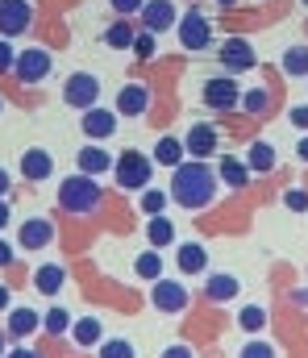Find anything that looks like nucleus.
<instances>
[{
    "label": "nucleus",
    "mask_w": 308,
    "mask_h": 358,
    "mask_svg": "<svg viewBox=\"0 0 308 358\" xmlns=\"http://www.w3.org/2000/svg\"><path fill=\"white\" fill-rule=\"evenodd\" d=\"M112 176H117V187H125V192H146V183L154 176V163L142 150H125L121 159H112Z\"/></svg>",
    "instance_id": "3"
},
{
    "label": "nucleus",
    "mask_w": 308,
    "mask_h": 358,
    "mask_svg": "<svg viewBox=\"0 0 308 358\" xmlns=\"http://www.w3.org/2000/svg\"><path fill=\"white\" fill-rule=\"evenodd\" d=\"M0 108H4V100H0Z\"/></svg>",
    "instance_id": "51"
},
{
    "label": "nucleus",
    "mask_w": 308,
    "mask_h": 358,
    "mask_svg": "<svg viewBox=\"0 0 308 358\" xmlns=\"http://www.w3.org/2000/svg\"><path fill=\"white\" fill-rule=\"evenodd\" d=\"M108 4H112V13H117V17H129V13H142V4H146V0H108Z\"/></svg>",
    "instance_id": "39"
},
{
    "label": "nucleus",
    "mask_w": 308,
    "mask_h": 358,
    "mask_svg": "<svg viewBox=\"0 0 308 358\" xmlns=\"http://www.w3.org/2000/svg\"><path fill=\"white\" fill-rule=\"evenodd\" d=\"M0 358H4V334H0Z\"/></svg>",
    "instance_id": "49"
},
{
    "label": "nucleus",
    "mask_w": 308,
    "mask_h": 358,
    "mask_svg": "<svg viewBox=\"0 0 308 358\" xmlns=\"http://www.w3.org/2000/svg\"><path fill=\"white\" fill-rule=\"evenodd\" d=\"M142 25H146V34H163V29H171L175 25V4L171 0H146L142 4Z\"/></svg>",
    "instance_id": "13"
},
{
    "label": "nucleus",
    "mask_w": 308,
    "mask_h": 358,
    "mask_svg": "<svg viewBox=\"0 0 308 358\" xmlns=\"http://www.w3.org/2000/svg\"><path fill=\"white\" fill-rule=\"evenodd\" d=\"M154 50H159V38H154V34H146V29H142V34H138V38H133V55H138V59H142V63H150V59H154Z\"/></svg>",
    "instance_id": "35"
},
{
    "label": "nucleus",
    "mask_w": 308,
    "mask_h": 358,
    "mask_svg": "<svg viewBox=\"0 0 308 358\" xmlns=\"http://www.w3.org/2000/svg\"><path fill=\"white\" fill-rule=\"evenodd\" d=\"M175 263H179V271L184 275H200V271L208 267V255L200 242H184L179 250H175Z\"/></svg>",
    "instance_id": "18"
},
{
    "label": "nucleus",
    "mask_w": 308,
    "mask_h": 358,
    "mask_svg": "<svg viewBox=\"0 0 308 358\" xmlns=\"http://www.w3.org/2000/svg\"><path fill=\"white\" fill-rule=\"evenodd\" d=\"M38 325H42V317H38L34 308H25V304H21V308H8V334H13V338H29Z\"/></svg>",
    "instance_id": "20"
},
{
    "label": "nucleus",
    "mask_w": 308,
    "mask_h": 358,
    "mask_svg": "<svg viewBox=\"0 0 308 358\" xmlns=\"http://www.w3.org/2000/svg\"><path fill=\"white\" fill-rule=\"evenodd\" d=\"M292 125L308 129V104H296V108H292Z\"/></svg>",
    "instance_id": "40"
},
{
    "label": "nucleus",
    "mask_w": 308,
    "mask_h": 358,
    "mask_svg": "<svg viewBox=\"0 0 308 358\" xmlns=\"http://www.w3.org/2000/svg\"><path fill=\"white\" fill-rule=\"evenodd\" d=\"M284 204H288L292 213H305V208H308V192H305V187H292V192L284 196Z\"/></svg>",
    "instance_id": "37"
},
{
    "label": "nucleus",
    "mask_w": 308,
    "mask_h": 358,
    "mask_svg": "<svg viewBox=\"0 0 308 358\" xmlns=\"http://www.w3.org/2000/svg\"><path fill=\"white\" fill-rule=\"evenodd\" d=\"M13 63H17V46H8V38H0V76L13 71Z\"/></svg>",
    "instance_id": "38"
},
{
    "label": "nucleus",
    "mask_w": 308,
    "mask_h": 358,
    "mask_svg": "<svg viewBox=\"0 0 308 358\" xmlns=\"http://www.w3.org/2000/svg\"><path fill=\"white\" fill-rule=\"evenodd\" d=\"M133 38H138V29H133L125 17H117V21L104 29V46H112V50H129V46H133Z\"/></svg>",
    "instance_id": "22"
},
{
    "label": "nucleus",
    "mask_w": 308,
    "mask_h": 358,
    "mask_svg": "<svg viewBox=\"0 0 308 358\" xmlns=\"http://www.w3.org/2000/svg\"><path fill=\"white\" fill-rule=\"evenodd\" d=\"M71 338H75V346H101L104 342V329L96 317H80L75 325H71Z\"/></svg>",
    "instance_id": "24"
},
{
    "label": "nucleus",
    "mask_w": 308,
    "mask_h": 358,
    "mask_svg": "<svg viewBox=\"0 0 308 358\" xmlns=\"http://www.w3.org/2000/svg\"><path fill=\"white\" fill-rule=\"evenodd\" d=\"M50 67H54V59H50L46 46H21V55H17V63H13V76H17L21 84H42V80L50 76Z\"/></svg>",
    "instance_id": "4"
},
{
    "label": "nucleus",
    "mask_w": 308,
    "mask_h": 358,
    "mask_svg": "<svg viewBox=\"0 0 308 358\" xmlns=\"http://www.w3.org/2000/svg\"><path fill=\"white\" fill-rule=\"evenodd\" d=\"M221 67L225 71H254L258 67V50L246 38H225L221 42Z\"/></svg>",
    "instance_id": "8"
},
{
    "label": "nucleus",
    "mask_w": 308,
    "mask_h": 358,
    "mask_svg": "<svg viewBox=\"0 0 308 358\" xmlns=\"http://www.w3.org/2000/svg\"><path fill=\"white\" fill-rule=\"evenodd\" d=\"M63 100H67L71 108H80V113L96 108V100H101V80L88 76V71H75V76L67 80V88H63Z\"/></svg>",
    "instance_id": "6"
},
{
    "label": "nucleus",
    "mask_w": 308,
    "mask_h": 358,
    "mask_svg": "<svg viewBox=\"0 0 308 358\" xmlns=\"http://www.w3.org/2000/svg\"><path fill=\"white\" fill-rule=\"evenodd\" d=\"M242 108H246V113H254V117H258V113H267V108H271V92H267V88L242 92Z\"/></svg>",
    "instance_id": "32"
},
{
    "label": "nucleus",
    "mask_w": 308,
    "mask_h": 358,
    "mask_svg": "<svg viewBox=\"0 0 308 358\" xmlns=\"http://www.w3.org/2000/svg\"><path fill=\"white\" fill-rule=\"evenodd\" d=\"M237 358H275V346L271 342H246Z\"/></svg>",
    "instance_id": "36"
},
{
    "label": "nucleus",
    "mask_w": 308,
    "mask_h": 358,
    "mask_svg": "<svg viewBox=\"0 0 308 358\" xmlns=\"http://www.w3.org/2000/svg\"><path fill=\"white\" fill-rule=\"evenodd\" d=\"M217 4H225V8H229V4H237V0H217Z\"/></svg>",
    "instance_id": "48"
},
{
    "label": "nucleus",
    "mask_w": 308,
    "mask_h": 358,
    "mask_svg": "<svg viewBox=\"0 0 308 358\" xmlns=\"http://www.w3.org/2000/svg\"><path fill=\"white\" fill-rule=\"evenodd\" d=\"M101 200H104V192L92 176H80V171H75V176H67L59 183V208H63V213L92 217V213L101 208Z\"/></svg>",
    "instance_id": "2"
},
{
    "label": "nucleus",
    "mask_w": 308,
    "mask_h": 358,
    "mask_svg": "<svg viewBox=\"0 0 308 358\" xmlns=\"http://www.w3.org/2000/svg\"><path fill=\"white\" fill-rule=\"evenodd\" d=\"M179 208L196 213V208H208L212 196H217V171L200 163V159H184L175 171H171V192H167Z\"/></svg>",
    "instance_id": "1"
},
{
    "label": "nucleus",
    "mask_w": 308,
    "mask_h": 358,
    "mask_svg": "<svg viewBox=\"0 0 308 358\" xmlns=\"http://www.w3.org/2000/svg\"><path fill=\"white\" fill-rule=\"evenodd\" d=\"M50 242H54V225H50L46 217H29V221H21L13 246H21V250H42V246H50Z\"/></svg>",
    "instance_id": "11"
},
{
    "label": "nucleus",
    "mask_w": 308,
    "mask_h": 358,
    "mask_svg": "<svg viewBox=\"0 0 308 358\" xmlns=\"http://www.w3.org/2000/svg\"><path fill=\"white\" fill-rule=\"evenodd\" d=\"M184 159H188V150H184L179 138H159V146H154V163H159V167H171V171H175Z\"/></svg>",
    "instance_id": "19"
},
{
    "label": "nucleus",
    "mask_w": 308,
    "mask_h": 358,
    "mask_svg": "<svg viewBox=\"0 0 308 358\" xmlns=\"http://www.w3.org/2000/svg\"><path fill=\"white\" fill-rule=\"evenodd\" d=\"M221 179H225L229 187H246V183H250V167H246L242 159H229V155H225V159H221Z\"/></svg>",
    "instance_id": "27"
},
{
    "label": "nucleus",
    "mask_w": 308,
    "mask_h": 358,
    "mask_svg": "<svg viewBox=\"0 0 308 358\" xmlns=\"http://www.w3.org/2000/svg\"><path fill=\"white\" fill-rule=\"evenodd\" d=\"M175 34H179V46H188V50H205V46H212V25L205 21L200 8H188V13L175 21Z\"/></svg>",
    "instance_id": "5"
},
{
    "label": "nucleus",
    "mask_w": 308,
    "mask_h": 358,
    "mask_svg": "<svg viewBox=\"0 0 308 358\" xmlns=\"http://www.w3.org/2000/svg\"><path fill=\"white\" fill-rule=\"evenodd\" d=\"M42 329H46L50 338H59V334H71V317H67V308H50V313L42 317Z\"/></svg>",
    "instance_id": "31"
},
{
    "label": "nucleus",
    "mask_w": 308,
    "mask_h": 358,
    "mask_svg": "<svg viewBox=\"0 0 308 358\" xmlns=\"http://www.w3.org/2000/svg\"><path fill=\"white\" fill-rule=\"evenodd\" d=\"M4 225H8V204L0 200V229H4Z\"/></svg>",
    "instance_id": "46"
},
{
    "label": "nucleus",
    "mask_w": 308,
    "mask_h": 358,
    "mask_svg": "<svg viewBox=\"0 0 308 358\" xmlns=\"http://www.w3.org/2000/svg\"><path fill=\"white\" fill-rule=\"evenodd\" d=\"M205 104L212 113H229L233 104H242V92H237V84L229 76H217V80L205 84Z\"/></svg>",
    "instance_id": "12"
},
{
    "label": "nucleus",
    "mask_w": 308,
    "mask_h": 358,
    "mask_svg": "<svg viewBox=\"0 0 308 358\" xmlns=\"http://www.w3.org/2000/svg\"><path fill=\"white\" fill-rule=\"evenodd\" d=\"M133 271H138V279H163V255L159 250H146V255H138V263H133Z\"/></svg>",
    "instance_id": "29"
},
{
    "label": "nucleus",
    "mask_w": 308,
    "mask_h": 358,
    "mask_svg": "<svg viewBox=\"0 0 308 358\" xmlns=\"http://www.w3.org/2000/svg\"><path fill=\"white\" fill-rule=\"evenodd\" d=\"M50 176H54V159L42 146H34V150L21 155V179H50Z\"/></svg>",
    "instance_id": "16"
},
{
    "label": "nucleus",
    "mask_w": 308,
    "mask_h": 358,
    "mask_svg": "<svg viewBox=\"0 0 308 358\" xmlns=\"http://www.w3.org/2000/svg\"><path fill=\"white\" fill-rule=\"evenodd\" d=\"M104 171H112V159L104 155L101 146H84L80 150V176H104Z\"/></svg>",
    "instance_id": "21"
},
{
    "label": "nucleus",
    "mask_w": 308,
    "mask_h": 358,
    "mask_svg": "<svg viewBox=\"0 0 308 358\" xmlns=\"http://www.w3.org/2000/svg\"><path fill=\"white\" fill-rule=\"evenodd\" d=\"M8 183H13V179H8V171H4V167H0V196L8 192Z\"/></svg>",
    "instance_id": "44"
},
{
    "label": "nucleus",
    "mask_w": 308,
    "mask_h": 358,
    "mask_svg": "<svg viewBox=\"0 0 308 358\" xmlns=\"http://www.w3.org/2000/svg\"><path fill=\"white\" fill-rule=\"evenodd\" d=\"M300 300H308V292H300Z\"/></svg>",
    "instance_id": "50"
},
{
    "label": "nucleus",
    "mask_w": 308,
    "mask_h": 358,
    "mask_svg": "<svg viewBox=\"0 0 308 358\" xmlns=\"http://www.w3.org/2000/svg\"><path fill=\"white\" fill-rule=\"evenodd\" d=\"M63 279H67V271L63 267H38V275H34V283H38L42 296H54V292L63 287Z\"/></svg>",
    "instance_id": "28"
},
{
    "label": "nucleus",
    "mask_w": 308,
    "mask_h": 358,
    "mask_svg": "<svg viewBox=\"0 0 308 358\" xmlns=\"http://www.w3.org/2000/svg\"><path fill=\"white\" fill-rule=\"evenodd\" d=\"M205 292H208V300L225 304V300H233V296H237V279H233V275H225V271H217V275H208Z\"/></svg>",
    "instance_id": "23"
},
{
    "label": "nucleus",
    "mask_w": 308,
    "mask_h": 358,
    "mask_svg": "<svg viewBox=\"0 0 308 358\" xmlns=\"http://www.w3.org/2000/svg\"><path fill=\"white\" fill-rule=\"evenodd\" d=\"M305 4H308V0H305Z\"/></svg>",
    "instance_id": "52"
},
{
    "label": "nucleus",
    "mask_w": 308,
    "mask_h": 358,
    "mask_svg": "<svg viewBox=\"0 0 308 358\" xmlns=\"http://www.w3.org/2000/svg\"><path fill=\"white\" fill-rule=\"evenodd\" d=\"M146 242H150V250L171 246V242H175V225H171L167 217H150V225H146Z\"/></svg>",
    "instance_id": "26"
},
{
    "label": "nucleus",
    "mask_w": 308,
    "mask_h": 358,
    "mask_svg": "<svg viewBox=\"0 0 308 358\" xmlns=\"http://www.w3.org/2000/svg\"><path fill=\"white\" fill-rule=\"evenodd\" d=\"M150 300H154L159 313H184L192 296H188V283H179V279H154L150 283Z\"/></svg>",
    "instance_id": "7"
},
{
    "label": "nucleus",
    "mask_w": 308,
    "mask_h": 358,
    "mask_svg": "<svg viewBox=\"0 0 308 358\" xmlns=\"http://www.w3.org/2000/svg\"><path fill=\"white\" fill-rule=\"evenodd\" d=\"M296 155H300V159L308 163V138H300V150H296Z\"/></svg>",
    "instance_id": "47"
},
{
    "label": "nucleus",
    "mask_w": 308,
    "mask_h": 358,
    "mask_svg": "<svg viewBox=\"0 0 308 358\" xmlns=\"http://www.w3.org/2000/svg\"><path fill=\"white\" fill-rule=\"evenodd\" d=\"M8 300H13V296H8V287H0V313L8 308Z\"/></svg>",
    "instance_id": "45"
},
{
    "label": "nucleus",
    "mask_w": 308,
    "mask_h": 358,
    "mask_svg": "<svg viewBox=\"0 0 308 358\" xmlns=\"http://www.w3.org/2000/svg\"><path fill=\"white\" fill-rule=\"evenodd\" d=\"M13 255H17V246L0 238V267H8V263H13Z\"/></svg>",
    "instance_id": "41"
},
{
    "label": "nucleus",
    "mask_w": 308,
    "mask_h": 358,
    "mask_svg": "<svg viewBox=\"0 0 308 358\" xmlns=\"http://www.w3.org/2000/svg\"><path fill=\"white\" fill-rule=\"evenodd\" d=\"M279 67H284V76H288V80L308 76V46H288V50H284V59H279Z\"/></svg>",
    "instance_id": "25"
},
{
    "label": "nucleus",
    "mask_w": 308,
    "mask_h": 358,
    "mask_svg": "<svg viewBox=\"0 0 308 358\" xmlns=\"http://www.w3.org/2000/svg\"><path fill=\"white\" fill-rule=\"evenodd\" d=\"M80 129L88 134V138H112V129H117V113L112 108H88L84 117H80Z\"/></svg>",
    "instance_id": "15"
},
{
    "label": "nucleus",
    "mask_w": 308,
    "mask_h": 358,
    "mask_svg": "<svg viewBox=\"0 0 308 358\" xmlns=\"http://www.w3.org/2000/svg\"><path fill=\"white\" fill-rule=\"evenodd\" d=\"M237 325H242L246 334H258V329L267 325V308H258V304H246V308L237 313Z\"/></svg>",
    "instance_id": "30"
},
{
    "label": "nucleus",
    "mask_w": 308,
    "mask_h": 358,
    "mask_svg": "<svg viewBox=\"0 0 308 358\" xmlns=\"http://www.w3.org/2000/svg\"><path fill=\"white\" fill-rule=\"evenodd\" d=\"M163 358H196V355H192L188 346H167V350H163Z\"/></svg>",
    "instance_id": "42"
},
{
    "label": "nucleus",
    "mask_w": 308,
    "mask_h": 358,
    "mask_svg": "<svg viewBox=\"0 0 308 358\" xmlns=\"http://www.w3.org/2000/svg\"><path fill=\"white\" fill-rule=\"evenodd\" d=\"M4 358H38V350H29V346H13Z\"/></svg>",
    "instance_id": "43"
},
{
    "label": "nucleus",
    "mask_w": 308,
    "mask_h": 358,
    "mask_svg": "<svg viewBox=\"0 0 308 358\" xmlns=\"http://www.w3.org/2000/svg\"><path fill=\"white\" fill-rule=\"evenodd\" d=\"M96 350H101V358H133V346H129L125 338H108V342H101Z\"/></svg>",
    "instance_id": "34"
},
{
    "label": "nucleus",
    "mask_w": 308,
    "mask_h": 358,
    "mask_svg": "<svg viewBox=\"0 0 308 358\" xmlns=\"http://www.w3.org/2000/svg\"><path fill=\"white\" fill-rule=\"evenodd\" d=\"M184 150H188V159H212L217 150H221V134H217V125H192L188 129V138H184Z\"/></svg>",
    "instance_id": "10"
},
{
    "label": "nucleus",
    "mask_w": 308,
    "mask_h": 358,
    "mask_svg": "<svg viewBox=\"0 0 308 358\" xmlns=\"http://www.w3.org/2000/svg\"><path fill=\"white\" fill-rule=\"evenodd\" d=\"M146 104H150V92L142 88V84H121V92H117V108H112V113H121V117H142Z\"/></svg>",
    "instance_id": "14"
},
{
    "label": "nucleus",
    "mask_w": 308,
    "mask_h": 358,
    "mask_svg": "<svg viewBox=\"0 0 308 358\" xmlns=\"http://www.w3.org/2000/svg\"><path fill=\"white\" fill-rule=\"evenodd\" d=\"M34 25L29 0H0V38H17Z\"/></svg>",
    "instance_id": "9"
},
{
    "label": "nucleus",
    "mask_w": 308,
    "mask_h": 358,
    "mask_svg": "<svg viewBox=\"0 0 308 358\" xmlns=\"http://www.w3.org/2000/svg\"><path fill=\"white\" fill-rule=\"evenodd\" d=\"M167 192H159V187H146L142 192V213H150V217H163V208H167Z\"/></svg>",
    "instance_id": "33"
},
{
    "label": "nucleus",
    "mask_w": 308,
    "mask_h": 358,
    "mask_svg": "<svg viewBox=\"0 0 308 358\" xmlns=\"http://www.w3.org/2000/svg\"><path fill=\"white\" fill-rule=\"evenodd\" d=\"M242 163L250 167V176H267V171H275V146L271 142H254Z\"/></svg>",
    "instance_id": "17"
}]
</instances>
